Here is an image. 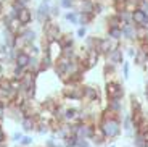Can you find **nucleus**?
Wrapping results in <instances>:
<instances>
[{"instance_id":"nucleus-48","label":"nucleus","mask_w":148,"mask_h":147,"mask_svg":"<svg viewBox=\"0 0 148 147\" xmlns=\"http://www.w3.org/2000/svg\"><path fill=\"white\" fill-rule=\"evenodd\" d=\"M121 147H127V146H121Z\"/></svg>"},{"instance_id":"nucleus-12","label":"nucleus","mask_w":148,"mask_h":147,"mask_svg":"<svg viewBox=\"0 0 148 147\" xmlns=\"http://www.w3.org/2000/svg\"><path fill=\"white\" fill-rule=\"evenodd\" d=\"M18 19H19V23H21L23 28H27V26L34 21V11L31 10V8H27V7L23 8V10L18 13Z\"/></svg>"},{"instance_id":"nucleus-21","label":"nucleus","mask_w":148,"mask_h":147,"mask_svg":"<svg viewBox=\"0 0 148 147\" xmlns=\"http://www.w3.org/2000/svg\"><path fill=\"white\" fill-rule=\"evenodd\" d=\"M105 36L110 37V39H113L114 42H122V31H121V28H106Z\"/></svg>"},{"instance_id":"nucleus-46","label":"nucleus","mask_w":148,"mask_h":147,"mask_svg":"<svg viewBox=\"0 0 148 147\" xmlns=\"http://www.w3.org/2000/svg\"><path fill=\"white\" fill-rule=\"evenodd\" d=\"M145 147H148V142H147V144H145Z\"/></svg>"},{"instance_id":"nucleus-25","label":"nucleus","mask_w":148,"mask_h":147,"mask_svg":"<svg viewBox=\"0 0 148 147\" xmlns=\"http://www.w3.org/2000/svg\"><path fill=\"white\" fill-rule=\"evenodd\" d=\"M64 19H66L69 24H76L79 26V11L77 10H69L64 13Z\"/></svg>"},{"instance_id":"nucleus-14","label":"nucleus","mask_w":148,"mask_h":147,"mask_svg":"<svg viewBox=\"0 0 148 147\" xmlns=\"http://www.w3.org/2000/svg\"><path fill=\"white\" fill-rule=\"evenodd\" d=\"M106 108L110 112L116 115H122L124 113V100L122 99H111V100H106Z\"/></svg>"},{"instance_id":"nucleus-27","label":"nucleus","mask_w":148,"mask_h":147,"mask_svg":"<svg viewBox=\"0 0 148 147\" xmlns=\"http://www.w3.org/2000/svg\"><path fill=\"white\" fill-rule=\"evenodd\" d=\"M119 16V19H121L122 24H129V23H132V13L127 10H121V11H116Z\"/></svg>"},{"instance_id":"nucleus-30","label":"nucleus","mask_w":148,"mask_h":147,"mask_svg":"<svg viewBox=\"0 0 148 147\" xmlns=\"http://www.w3.org/2000/svg\"><path fill=\"white\" fill-rule=\"evenodd\" d=\"M19 146L21 147H32L34 146V137L31 136V134H24L23 139L19 141Z\"/></svg>"},{"instance_id":"nucleus-22","label":"nucleus","mask_w":148,"mask_h":147,"mask_svg":"<svg viewBox=\"0 0 148 147\" xmlns=\"http://www.w3.org/2000/svg\"><path fill=\"white\" fill-rule=\"evenodd\" d=\"M148 16L145 15V11H142L140 8H137L135 11H132V23L135 26H143L145 21H147Z\"/></svg>"},{"instance_id":"nucleus-28","label":"nucleus","mask_w":148,"mask_h":147,"mask_svg":"<svg viewBox=\"0 0 148 147\" xmlns=\"http://www.w3.org/2000/svg\"><path fill=\"white\" fill-rule=\"evenodd\" d=\"M23 52H26L27 55H31V57H39L40 55V47L36 45V44H32V45H27Z\"/></svg>"},{"instance_id":"nucleus-47","label":"nucleus","mask_w":148,"mask_h":147,"mask_svg":"<svg viewBox=\"0 0 148 147\" xmlns=\"http://www.w3.org/2000/svg\"><path fill=\"white\" fill-rule=\"evenodd\" d=\"M15 147H21V146H19V144H18V146H15Z\"/></svg>"},{"instance_id":"nucleus-37","label":"nucleus","mask_w":148,"mask_h":147,"mask_svg":"<svg viewBox=\"0 0 148 147\" xmlns=\"http://www.w3.org/2000/svg\"><path fill=\"white\" fill-rule=\"evenodd\" d=\"M23 136H24V132H23V131H15L13 134H11V141L16 142V144H19V141L23 139Z\"/></svg>"},{"instance_id":"nucleus-3","label":"nucleus","mask_w":148,"mask_h":147,"mask_svg":"<svg viewBox=\"0 0 148 147\" xmlns=\"http://www.w3.org/2000/svg\"><path fill=\"white\" fill-rule=\"evenodd\" d=\"M61 36H63L61 28H60L55 21H48V23H45V24H44V37H45L44 42H47V44L58 42Z\"/></svg>"},{"instance_id":"nucleus-41","label":"nucleus","mask_w":148,"mask_h":147,"mask_svg":"<svg viewBox=\"0 0 148 147\" xmlns=\"http://www.w3.org/2000/svg\"><path fill=\"white\" fill-rule=\"evenodd\" d=\"M3 2H0V18H3Z\"/></svg>"},{"instance_id":"nucleus-44","label":"nucleus","mask_w":148,"mask_h":147,"mask_svg":"<svg viewBox=\"0 0 148 147\" xmlns=\"http://www.w3.org/2000/svg\"><path fill=\"white\" fill-rule=\"evenodd\" d=\"M0 147H8V146H7V142H5V144H0Z\"/></svg>"},{"instance_id":"nucleus-1","label":"nucleus","mask_w":148,"mask_h":147,"mask_svg":"<svg viewBox=\"0 0 148 147\" xmlns=\"http://www.w3.org/2000/svg\"><path fill=\"white\" fill-rule=\"evenodd\" d=\"M121 116L122 115H116L113 112H110L108 108H105L100 113V120L97 121V126L103 131V134L106 136L110 144H114V141L121 136V132H122Z\"/></svg>"},{"instance_id":"nucleus-39","label":"nucleus","mask_w":148,"mask_h":147,"mask_svg":"<svg viewBox=\"0 0 148 147\" xmlns=\"http://www.w3.org/2000/svg\"><path fill=\"white\" fill-rule=\"evenodd\" d=\"M5 142H7V132L0 125V144H5Z\"/></svg>"},{"instance_id":"nucleus-40","label":"nucleus","mask_w":148,"mask_h":147,"mask_svg":"<svg viewBox=\"0 0 148 147\" xmlns=\"http://www.w3.org/2000/svg\"><path fill=\"white\" fill-rule=\"evenodd\" d=\"M140 134H142V136H143V139H145V141H147V142H148V128L145 129L143 132H140Z\"/></svg>"},{"instance_id":"nucleus-36","label":"nucleus","mask_w":148,"mask_h":147,"mask_svg":"<svg viewBox=\"0 0 148 147\" xmlns=\"http://www.w3.org/2000/svg\"><path fill=\"white\" fill-rule=\"evenodd\" d=\"M87 31H89V28H82V26H79L77 31H76V36H77L79 39H82V41H84L85 37L89 36V34H87Z\"/></svg>"},{"instance_id":"nucleus-38","label":"nucleus","mask_w":148,"mask_h":147,"mask_svg":"<svg viewBox=\"0 0 148 147\" xmlns=\"http://www.w3.org/2000/svg\"><path fill=\"white\" fill-rule=\"evenodd\" d=\"M77 139H79V137H77ZM76 147H92V142H90L89 139H79Z\"/></svg>"},{"instance_id":"nucleus-34","label":"nucleus","mask_w":148,"mask_h":147,"mask_svg":"<svg viewBox=\"0 0 148 147\" xmlns=\"http://www.w3.org/2000/svg\"><path fill=\"white\" fill-rule=\"evenodd\" d=\"M122 78H124V79H129V76H130V62H124L122 63Z\"/></svg>"},{"instance_id":"nucleus-24","label":"nucleus","mask_w":148,"mask_h":147,"mask_svg":"<svg viewBox=\"0 0 148 147\" xmlns=\"http://www.w3.org/2000/svg\"><path fill=\"white\" fill-rule=\"evenodd\" d=\"M29 60H31V55H27L26 52L21 50V52L18 53V57H16L15 65L21 66V68H27V65H29Z\"/></svg>"},{"instance_id":"nucleus-29","label":"nucleus","mask_w":148,"mask_h":147,"mask_svg":"<svg viewBox=\"0 0 148 147\" xmlns=\"http://www.w3.org/2000/svg\"><path fill=\"white\" fill-rule=\"evenodd\" d=\"M145 144H147V141L143 139V136L140 132H135V136L132 139V147H145Z\"/></svg>"},{"instance_id":"nucleus-20","label":"nucleus","mask_w":148,"mask_h":147,"mask_svg":"<svg viewBox=\"0 0 148 147\" xmlns=\"http://www.w3.org/2000/svg\"><path fill=\"white\" fill-rule=\"evenodd\" d=\"M116 68L118 66L116 65H111V63H106L105 62V65H103V76H105V83H108V81H114V74H116Z\"/></svg>"},{"instance_id":"nucleus-16","label":"nucleus","mask_w":148,"mask_h":147,"mask_svg":"<svg viewBox=\"0 0 148 147\" xmlns=\"http://www.w3.org/2000/svg\"><path fill=\"white\" fill-rule=\"evenodd\" d=\"M79 13H84V15H95V2L93 0H79Z\"/></svg>"},{"instance_id":"nucleus-35","label":"nucleus","mask_w":148,"mask_h":147,"mask_svg":"<svg viewBox=\"0 0 148 147\" xmlns=\"http://www.w3.org/2000/svg\"><path fill=\"white\" fill-rule=\"evenodd\" d=\"M61 8H60V5L58 3H52V7H50V18H58L60 16V13H61Z\"/></svg>"},{"instance_id":"nucleus-43","label":"nucleus","mask_w":148,"mask_h":147,"mask_svg":"<svg viewBox=\"0 0 148 147\" xmlns=\"http://www.w3.org/2000/svg\"><path fill=\"white\" fill-rule=\"evenodd\" d=\"M19 2H21V3H24L27 7V3H29V2H32V0H19Z\"/></svg>"},{"instance_id":"nucleus-45","label":"nucleus","mask_w":148,"mask_h":147,"mask_svg":"<svg viewBox=\"0 0 148 147\" xmlns=\"http://www.w3.org/2000/svg\"><path fill=\"white\" fill-rule=\"evenodd\" d=\"M106 147H116V146H114V144H110V146H106Z\"/></svg>"},{"instance_id":"nucleus-23","label":"nucleus","mask_w":148,"mask_h":147,"mask_svg":"<svg viewBox=\"0 0 148 147\" xmlns=\"http://www.w3.org/2000/svg\"><path fill=\"white\" fill-rule=\"evenodd\" d=\"M106 28H121L122 26V23H121V19H119V16H118V13H111V15H108L106 16Z\"/></svg>"},{"instance_id":"nucleus-18","label":"nucleus","mask_w":148,"mask_h":147,"mask_svg":"<svg viewBox=\"0 0 148 147\" xmlns=\"http://www.w3.org/2000/svg\"><path fill=\"white\" fill-rule=\"evenodd\" d=\"M100 36H87L84 39V47L87 52H97L98 44H100Z\"/></svg>"},{"instance_id":"nucleus-7","label":"nucleus","mask_w":148,"mask_h":147,"mask_svg":"<svg viewBox=\"0 0 148 147\" xmlns=\"http://www.w3.org/2000/svg\"><path fill=\"white\" fill-rule=\"evenodd\" d=\"M121 31H122V42H126V44H135L137 42V26L134 23L122 24Z\"/></svg>"},{"instance_id":"nucleus-26","label":"nucleus","mask_w":148,"mask_h":147,"mask_svg":"<svg viewBox=\"0 0 148 147\" xmlns=\"http://www.w3.org/2000/svg\"><path fill=\"white\" fill-rule=\"evenodd\" d=\"M58 44L61 45V47H74V39H73V36L71 34H63V36L60 37V41H58Z\"/></svg>"},{"instance_id":"nucleus-13","label":"nucleus","mask_w":148,"mask_h":147,"mask_svg":"<svg viewBox=\"0 0 148 147\" xmlns=\"http://www.w3.org/2000/svg\"><path fill=\"white\" fill-rule=\"evenodd\" d=\"M129 112L132 115H137V113L143 112V103H142V100L135 94H130L129 96Z\"/></svg>"},{"instance_id":"nucleus-31","label":"nucleus","mask_w":148,"mask_h":147,"mask_svg":"<svg viewBox=\"0 0 148 147\" xmlns=\"http://www.w3.org/2000/svg\"><path fill=\"white\" fill-rule=\"evenodd\" d=\"M77 136H74V134H71V136H68L66 139L64 141H61V142H63V146L64 147H76L77 146Z\"/></svg>"},{"instance_id":"nucleus-10","label":"nucleus","mask_w":148,"mask_h":147,"mask_svg":"<svg viewBox=\"0 0 148 147\" xmlns=\"http://www.w3.org/2000/svg\"><path fill=\"white\" fill-rule=\"evenodd\" d=\"M105 60H106V63H111V65H116V66L122 65V63L126 62V55H124V49H122V45L113 49V50L105 57Z\"/></svg>"},{"instance_id":"nucleus-17","label":"nucleus","mask_w":148,"mask_h":147,"mask_svg":"<svg viewBox=\"0 0 148 147\" xmlns=\"http://www.w3.org/2000/svg\"><path fill=\"white\" fill-rule=\"evenodd\" d=\"M134 63H135L137 66H140L143 71H148V52L138 49L137 55H135V58H134Z\"/></svg>"},{"instance_id":"nucleus-32","label":"nucleus","mask_w":148,"mask_h":147,"mask_svg":"<svg viewBox=\"0 0 148 147\" xmlns=\"http://www.w3.org/2000/svg\"><path fill=\"white\" fill-rule=\"evenodd\" d=\"M60 8H63V10H74V7H76V2L74 0H60Z\"/></svg>"},{"instance_id":"nucleus-4","label":"nucleus","mask_w":148,"mask_h":147,"mask_svg":"<svg viewBox=\"0 0 148 147\" xmlns=\"http://www.w3.org/2000/svg\"><path fill=\"white\" fill-rule=\"evenodd\" d=\"M52 3H53L52 0H42L39 3V7H37V10L34 11V19L37 23H40L42 26L45 23L52 21V18H50V7H52Z\"/></svg>"},{"instance_id":"nucleus-6","label":"nucleus","mask_w":148,"mask_h":147,"mask_svg":"<svg viewBox=\"0 0 148 147\" xmlns=\"http://www.w3.org/2000/svg\"><path fill=\"white\" fill-rule=\"evenodd\" d=\"M121 126H122V131H124L126 137H129V139L132 141L134 136H135V126H134L130 112H124V113H122V116H121Z\"/></svg>"},{"instance_id":"nucleus-15","label":"nucleus","mask_w":148,"mask_h":147,"mask_svg":"<svg viewBox=\"0 0 148 147\" xmlns=\"http://www.w3.org/2000/svg\"><path fill=\"white\" fill-rule=\"evenodd\" d=\"M90 142H92L93 147H103V146H106V144H108L106 136L103 134V131H101L98 126H95V132H93V136H92V139H90Z\"/></svg>"},{"instance_id":"nucleus-42","label":"nucleus","mask_w":148,"mask_h":147,"mask_svg":"<svg viewBox=\"0 0 148 147\" xmlns=\"http://www.w3.org/2000/svg\"><path fill=\"white\" fill-rule=\"evenodd\" d=\"M143 96H145V102L148 103V89H145V91H143Z\"/></svg>"},{"instance_id":"nucleus-19","label":"nucleus","mask_w":148,"mask_h":147,"mask_svg":"<svg viewBox=\"0 0 148 147\" xmlns=\"http://www.w3.org/2000/svg\"><path fill=\"white\" fill-rule=\"evenodd\" d=\"M26 70L29 71V73L39 76V74H40V57H31L29 65H27Z\"/></svg>"},{"instance_id":"nucleus-5","label":"nucleus","mask_w":148,"mask_h":147,"mask_svg":"<svg viewBox=\"0 0 148 147\" xmlns=\"http://www.w3.org/2000/svg\"><path fill=\"white\" fill-rule=\"evenodd\" d=\"M93 103V102H103L101 99V89L95 84H84V100L82 103Z\"/></svg>"},{"instance_id":"nucleus-2","label":"nucleus","mask_w":148,"mask_h":147,"mask_svg":"<svg viewBox=\"0 0 148 147\" xmlns=\"http://www.w3.org/2000/svg\"><path fill=\"white\" fill-rule=\"evenodd\" d=\"M105 97L106 100H111V99H122L124 100V96H126V87L124 84L114 79V81H108L105 83Z\"/></svg>"},{"instance_id":"nucleus-33","label":"nucleus","mask_w":148,"mask_h":147,"mask_svg":"<svg viewBox=\"0 0 148 147\" xmlns=\"http://www.w3.org/2000/svg\"><path fill=\"white\" fill-rule=\"evenodd\" d=\"M24 73H26V68H21V66H18V65H13V74H11V78L21 79Z\"/></svg>"},{"instance_id":"nucleus-11","label":"nucleus","mask_w":148,"mask_h":147,"mask_svg":"<svg viewBox=\"0 0 148 147\" xmlns=\"http://www.w3.org/2000/svg\"><path fill=\"white\" fill-rule=\"evenodd\" d=\"M19 125H21V131L24 134H29V132L36 131L37 128V116H23Z\"/></svg>"},{"instance_id":"nucleus-8","label":"nucleus","mask_w":148,"mask_h":147,"mask_svg":"<svg viewBox=\"0 0 148 147\" xmlns=\"http://www.w3.org/2000/svg\"><path fill=\"white\" fill-rule=\"evenodd\" d=\"M98 62H100V53L98 52H87L85 57L81 60V66H82V70L87 73L89 70H93L98 65Z\"/></svg>"},{"instance_id":"nucleus-9","label":"nucleus","mask_w":148,"mask_h":147,"mask_svg":"<svg viewBox=\"0 0 148 147\" xmlns=\"http://www.w3.org/2000/svg\"><path fill=\"white\" fill-rule=\"evenodd\" d=\"M121 45V42H114L113 39H110V37L103 36L100 39V44H98V49H97V52L100 53V57H106L108 53H110L113 49L119 47Z\"/></svg>"}]
</instances>
